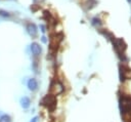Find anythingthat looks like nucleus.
Segmentation results:
<instances>
[{
	"label": "nucleus",
	"mask_w": 131,
	"mask_h": 122,
	"mask_svg": "<svg viewBox=\"0 0 131 122\" xmlns=\"http://www.w3.org/2000/svg\"><path fill=\"white\" fill-rule=\"evenodd\" d=\"M120 111L121 116L125 121H128L131 118V96L122 95L120 97Z\"/></svg>",
	"instance_id": "1"
},
{
	"label": "nucleus",
	"mask_w": 131,
	"mask_h": 122,
	"mask_svg": "<svg viewBox=\"0 0 131 122\" xmlns=\"http://www.w3.org/2000/svg\"><path fill=\"white\" fill-rule=\"evenodd\" d=\"M112 42H113V45H114V48L116 50V52L118 53V55L120 56L121 59H126L125 57V50L127 48V44L124 42L123 39L121 38H115V37H112Z\"/></svg>",
	"instance_id": "2"
},
{
	"label": "nucleus",
	"mask_w": 131,
	"mask_h": 122,
	"mask_svg": "<svg viewBox=\"0 0 131 122\" xmlns=\"http://www.w3.org/2000/svg\"><path fill=\"white\" fill-rule=\"evenodd\" d=\"M41 104L45 107H47L50 110H53L56 107V97L53 94H47L43 97V99L41 100Z\"/></svg>",
	"instance_id": "3"
},
{
	"label": "nucleus",
	"mask_w": 131,
	"mask_h": 122,
	"mask_svg": "<svg viewBox=\"0 0 131 122\" xmlns=\"http://www.w3.org/2000/svg\"><path fill=\"white\" fill-rule=\"evenodd\" d=\"M62 38H63V35H62L61 33H59V34H54V35L51 36V38H50V44H49L51 51H56V49H57V47L59 46V44H60Z\"/></svg>",
	"instance_id": "4"
},
{
	"label": "nucleus",
	"mask_w": 131,
	"mask_h": 122,
	"mask_svg": "<svg viewBox=\"0 0 131 122\" xmlns=\"http://www.w3.org/2000/svg\"><path fill=\"white\" fill-rule=\"evenodd\" d=\"M49 91H50L51 94L57 95V94H59V93H61V92L63 91V85H62L59 81H53V82L50 84Z\"/></svg>",
	"instance_id": "5"
},
{
	"label": "nucleus",
	"mask_w": 131,
	"mask_h": 122,
	"mask_svg": "<svg viewBox=\"0 0 131 122\" xmlns=\"http://www.w3.org/2000/svg\"><path fill=\"white\" fill-rule=\"evenodd\" d=\"M120 78L121 81L131 79V69L127 65H120Z\"/></svg>",
	"instance_id": "6"
},
{
	"label": "nucleus",
	"mask_w": 131,
	"mask_h": 122,
	"mask_svg": "<svg viewBox=\"0 0 131 122\" xmlns=\"http://www.w3.org/2000/svg\"><path fill=\"white\" fill-rule=\"evenodd\" d=\"M26 30H27L28 34H29L32 38H36V37H37V35H38V28H37V26H36L35 24H33V23L27 24Z\"/></svg>",
	"instance_id": "7"
},
{
	"label": "nucleus",
	"mask_w": 131,
	"mask_h": 122,
	"mask_svg": "<svg viewBox=\"0 0 131 122\" xmlns=\"http://www.w3.org/2000/svg\"><path fill=\"white\" fill-rule=\"evenodd\" d=\"M31 51H32L34 56H39L41 54V52H42V48H41L40 44H38L36 42H33L31 44Z\"/></svg>",
	"instance_id": "8"
},
{
	"label": "nucleus",
	"mask_w": 131,
	"mask_h": 122,
	"mask_svg": "<svg viewBox=\"0 0 131 122\" xmlns=\"http://www.w3.org/2000/svg\"><path fill=\"white\" fill-rule=\"evenodd\" d=\"M27 86H28V88H29L30 90H32V91H35V90L38 88V82H37V80H36V79H34V78H31V79L28 81V83H27Z\"/></svg>",
	"instance_id": "9"
},
{
	"label": "nucleus",
	"mask_w": 131,
	"mask_h": 122,
	"mask_svg": "<svg viewBox=\"0 0 131 122\" xmlns=\"http://www.w3.org/2000/svg\"><path fill=\"white\" fill-rule=\"evenodd\" d=\"M19 104H20L21 108H24V109H28V108L30 107V105H31V100H30V98H29L28 96H24V97L20 98Z\"/></svg>",
	"instance_id": "10"
},
{
	"label": "nucleus",
	"mask_w": 131,
	"mask_h": 122,
	"mask_svg": "<svg viewBox=\"0 0 131 122\" xmlns=\"http://www.w3.org/2000/svg\"><path fill=\"white\" fill-rule=\"evenodd\" d=\"M0 122H11V117L7 114H3L0 116Z\"/></svg>",
	"instance_id": "11"
},
{
	"label": "nucleus",
	"mask_w": 131,
	"mask_h": 122,
	"mask_svg": "<svg viewBox=\"0 0 131 122\" xmlns=\"http://www.w3.org/2000/svg\"><path fill=\"white\" fill-rule=\"evenodd\" d=\"M0 16H2V17H9V16H10V13L7 12L6 10L0 9Z\"/></svg>",
	"instance_id": "12"
},
{
	"label": "nucleus",
	"mask_w": 131,
	"mask_h": 122,
	"mask_svg": "<svg viewBox=\"0 0 131 122\" xmlns=\"http://www.w3.org/2000/svg\"><path fill=\"white\" fill-rule=\"evenodd\" d=\"M45 0H33V2H34V4H40V3H42V2H44Z\"/></svg>",
	"instance_id": "13"
},
{
	"label": "nucleus",
	"mask_w": 131,
	"mask_h": 122,
	"mask_svg": "<svg viewBox=\"0 0 131 122\" xmlns=\"http://www.w3.org/2000/svg\"><path fill=\"white\" fill-rule=\"evenodd\" d=\"M40 28H41V31H42L43 33H45V32H46V30H45V27H44L43 25H41V26H40Z\"/></svg>",
	"instance_id": "14"
},
{
	"label": "nucleus",
	"mask_w": 131,
	"mask_h": 122,
	"mask_svg": "<svg viewBox=\"0 0 131 122\" xmlns=\"http://www.w3.org/2000/svg\"><path fill=\"white\" fill-rule=\"evenodd\" d=\"M37 120H38V117H34V118L31 120V122H37Z\"/></svg>",
	"instance_id": "15"
},
{
	"label": "nucleus",
	"mask_w": 131,
	"mask_h": 122,
	"mask_svg": "<svg viewBox=\"0 0 131 122\" xmlns=\"http://www.w3.org/2000/svg\"><path fill=\"white\" fill-rule=\"evenodd\" d=\"M42 41H43L44 43H46V39H45V37H44V36L42 37Z\"/></svg>",
	"instance_id": "16"
},
{
	"label": "nucleus",
	"mask_w": 131,
	"mask_h": 122,
	"mask_svg": "<svg viewBox=\"0 0 131 122\" xmlns=\"http://www.w3.org/2000/svg\"><path fill=\"white\" fill-rule=\"evenodd\" d=\"M125 122H127V121H125Z\"/></svg>",
	"instance_id": "17"
}]
</instances>
